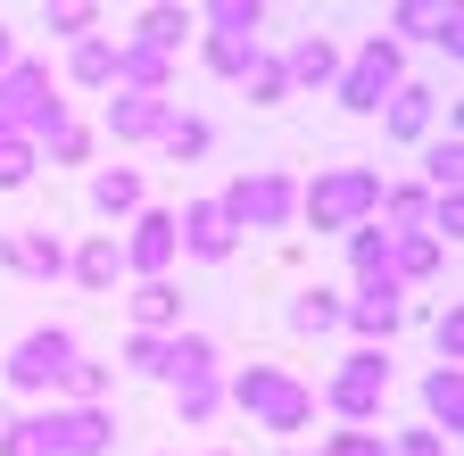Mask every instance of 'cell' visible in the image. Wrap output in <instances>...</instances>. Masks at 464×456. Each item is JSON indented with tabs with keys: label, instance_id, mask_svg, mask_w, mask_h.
Returning <instances> with one entry per match:
<instances>
[{
	"label": "cell",
	"instance_id": "20",
	"mask_svg": "<svg viewBox=\"0 0 464 456\" xmlns=\"http://www.w3.org/2000/svg\"><path fill=\"white\" fill-rule=\"evenodd\" d=\"M67 274L83 282V291H116V274H125L116 233H83V249H67Z\"/></svg>",
	"mask_w": 464,
	"mask_h": 456
},
{
	"label": "cell",
	"instance_id": "15",
	"mask_svg": "<svg viewBox=\"0 0 464 456\" xmlns=\"http://www.w3.org/2000/svg\"><path fill=\"white\" fill-rule=\"evenodd\" d=\"M282 75H290V92H332V75H340V42L332 34H299L282 50Z\"/></svg>",
	"mask_w": 464,
	"mask_h": 456
},
{
	"label": "cell",
	"instance_id": "34",
	"mask_svg": "<svg viewBox=\"0 0 464 456\" xmlns=\"http://www.w3.org/2000/svg\"><path fill=\"white\" fill-rule=\"evenodd\" d=\"M92 25H100L92 0H58V9H50V34H58V42H92Z\"/></svg>",
	"mask_w": 464,
	"mask_h": 456
},
{
	"label": "cell",
	"instance_id": "12",
	"mask_svg": "<svg viewBox=\"0 0 464 456\" xmlns=\"http://www.w3.org/2000/svg\"><path fill=\"white\" fill-rule=\"evenodd\" d=\"M398 34L440 42L448 59H456V50H464V9H456V0H398V9H390V42H398Z\"/></svg>",
	"mask_w": 464,
	"mask_h": 456
},
{
	"label": "cell",
	"instance_id": "24",
	"mask_svg": "<svg viewBox=\"0 0 464 456\" xmlns=\"http://www.w3.org/2000/svg\"><path fill=\"white\" fill-rule=\"evenodd\" d=\"M67 83H75V92H108V83H116V42H108V34H92V42L67 50Z\"/></svg>",
	"mask_w": 464,
	"mask_h": 456
},
{
	"label": "cell",
	"instance_id": "41",
	"mask_svg": "<svg viewBox=\"0 0 464 456\" xmlns=\"http://www.w3.org/2000/svg\"><path fill=\"white\" fill-rule=\"evenodd\" d=\"M9 59H17V34H9V25H0V67H9Z\"/></svg>",
	"mask_w": 464,
	"mask_h": 456
},
{
	"label": "cell",
	"instance_id": "26",
	"mask_svg": "<svg viewBox=\"0 0 464 456\" xmlns=\"http://www.w3.org/2000/svg\"><path fill=\"white\" fill-rule=\"evenodd\" d=\"M348 266H357V291L390 282V233L382 224H357V233H348Z\"/></svg>",
	"mask_w": 464,
	"mask_h": 456
},
{
	"label": "cell",
	"instance_id": "42",
	"mask_svg": "<svg viewBox=\"0 0 464 456\" xmlns=\"http://www.w3.org/2000/svg\"><path fill=\"white\" fill-rule=\"evenodd\" d=\"M216 456H232V448H216Z\"/></svg>",
	"mask_w": 464,
	"mask_h": 456
},
{
	"label": "cell",
	"instance_id": "32",
	"mask_svg": "<svg viewBox=\"0 0 464 456\" xmlns=\"http://www.w3.org/2000/svg\"><path fill=\"white\" fill-rule=\"evenodd\" d=\"M241 83H249V100H257V108H282V100H290V75H282L274 50H257V67H249Z\"/></svg>",
	"mask_w": 464,
	"mask_h": 456
},
{
	"label": "cell",
	"instance_id": "38",
	"mask_svg": "<svg viewBox=\"0 0 464 456\" xmlns=\"http://www.w3.org/2000/svg\"><path fill=\"white\" fill-rule=\"evenodd\" d=\"M324 456H390V440H382V432H332Z\"/></svg>",
	"mask_w": 464,
	"mask_h": 456
},
{
	"label": "cell",
	"instance_id": "7",
	"mask_svg": "<svg viewBox=\"0 0 464 456\" xmlns=\"http://www.w3.org/2000/svg\"><path fill=\"white\" fill-rule=\"evenodd\" d=\"M34 440H42V456H108L116 415L108 407H50V415H34Z\"/></svg>",
	"mask_w": 464,
	"mask_h": 456
},
{
	"label": "cell",
	"instance_id": "33",
	"mask_svg": "<svg viewBox=\"0 0 464 456\" xmlns=\"http://www.w3.org/2000/svg\"><path fill=\"white\" fill-rule=\"evenodd\" d=\"M34 166H42L34 141H0V191H25V183H34Z\"/></svg>",
	"mask_w": 464,
	"mask_h": 456
},
{
	"label": "cell",
	"instance_id": "23",
	"mask_svg": "<svg viewBox=\"0 0 464 456\" xmlns=\"http://www.w3.org/2000/svg\"><path fill=\"white\" fill-rule=\"evenodd\" d=\"M50 390H58V407H108V390H116V365H92V357H75V365L58 374Z\"/></svg>",
	"mask_w": 464,
	"mask_h": 456
},
{
	"label": "cell",
	"instance_id": "21",
	"mask_svg": "<svg viewBox=\"0 0 464 456\" xmlns=\"http://www.w3.org/2000/svg\"><path fill=\"white\" fill-rule=\"evenodd\" d=\"M191 34H199V17H191V9H141V25H133L125 42H141V50H158V59H174Z\"/></svg>",
	"mask_w": 464,
	"mask_h": 456
},
{
	"label": "cell",
	"instance_id": "25",
	"mask_svg": "<svg viewBox=\"0 0 464 456\" xmlns=\"http://www.w3.org/2000/svg\"><path fill=\"white\" fill-rule=\"evenodd\" d=\"M174 415H183V432H208L224 415V374H199V382H174Z\"/></svg>",
	"mask_w": 464,
	"mask_h": 456
},
{
	"label": "cell",
	"instance_id": "1",
	"mask_svg": "<svg viewBox=\"0 0 464 456\" xmlns=\"http://www.w3.org/2000/svg\"><path fill=\"white\" fill-rule=\"evenodd\" d=\"M58 125H67V100H58V83H50V67L42 59H17L0 67V141H50Z\"/></svg>",
	"mask_w": 464,
	"mask_h": 456
},
{
	"label": "cell",
	"instance_id": "4",
	"mask_svg": "<svg viewBox=\"0 0 464 456\" xmlns=\"http://www.w3.org/2000/svg\"><path fill=\"white\" fill-rule=\"evenodd\" d=\"M315 407H332V415H340V432H373V423H382V407H390V357H382V349H348V357H340V374L324 382Z\"/></svg>",
	"mask_w": 464,
	"mask_h": 456
},
{
	"label": "cell",
	"instance_id": "2",
	"mask_svg": "<svg viewBox=\"0 0 464 456\" xmlns=\"http://www.w3.org/2000/svg\"><path fill=\"white\" fill-rule=\"evenodd\" d=\"M382 208V166H315V183H299V216L315 233H357Z\"/></svg>",
	"mask_w": 464,
	"mask_h": 456
},
{
	"label": "cell",
	"instance_id": "18",
	"mask_svg": "<svg viewBox=\"0 0 464 456\" xmlns=\"http://www.w3.org/2000/svg\"><path fill=\"white\" fill-rule=\"evenodd\" d=\"M423 415H431L423 432H440V440L464 432V374H456V365H431V374H423Z\"/></svg>",
	"mask_w": 464,
	"mask_h": 456
},
{
	"label": "cell",
	"instance_id": "8",
	"mask_svg": "<svg viewBox=\"0 0 464 456\" xmlns=\"http://www.w3.org/2000/svg\"><path fill=\"white\" fill-rule=\"evenodd\" d=\"M75 357H83V349H75V332H67V324H42V332H25L17 349H9V390L34 398V390H50L58 374H67Z\"/></svg>",
	"mask_w": 464,
	"mask_h": 456
},
{
	"label": "cell",
	"instance_id": "27",
	"mask_svg": "<svg viewBox=\"0 0 464 456\" xmlns=\"http://www.w3.org/2000/svg\"><path fill=\"white\" fill-rule=\"evenodd\" d=\"M158 150H166L174 166H191V158H208V150H216V125H208V117H183V108H174V117H166V133H158Z\"/></svg>",
	"mask_w": 464,
	"mask_h": 456
},
{
	"label": "cell",
	"instance_id": "37",
	"mask_svg": "<svg viewBox=\"0 0 464 456\" xmlns=\"http://www.w3.org/2000/svg\"><path fill=\"white\" fill-rule=\"evenodd\" d=\"M42 150H50L58 166H83V158H92V125H75V117H67V125H58V133H50Z\"/></svg>",
	"mask_w": 464,
	"mask_h": 456
},
{
	"label": "cell",
	"instance_id": "22",
	"mask_svg": "<svg viewBox=\"0 0 464 456\" xmlns=\"http://www.w3.org/2000/svg\"><path fill=\"white\" fill-rule=\"evenodd\" d=\"M431 108H440V92L398 83V92H390V117H382V125H390V141H423V133H431Z\"/></svg>",
	"mask_w": 464,
	"mask_h": 456
},
{
	"label": "cell",
	"instance_id": "31",
	"mask_svg": "<svg viewBox=\"0 0 464 456\" xmlns=\"http://www.w3.org/2000/svg\"><path fill=\"white\" fill-rule=\"evenodd\" d=\"M208 34H257L266 25V9H257V0H208V9H191Z\"/></svg>",
	"mask_w": 464,
	"mask_h": 456
},
{
	"label": "cell",
	"instance_id": "17",
	"mask_svg": "<svg viewBox=\"0 0 464 456\" xmlns=\"http://www.w3.org/2000/svg\"><path fill=\"white\" fill-rule=\"evenodd\" d=\"M125 315H133V332H158V340H174V332H183V291H174V282H133Z\"/></svg>",
	"mask_w": 464,
	"mask_h": 456
},
{
	"label": "cell",
	"instance_id": "3",
	"mask_svg": "<svg viewBox=\"0 0 464 456\" xmlns=\"http://www.w3.org/2000/svg\"><path fill=\"white\" fill-rule=\"evenodd\" d=\"M224 398H232L257 432H307V423H315V390H307L299 374H282V365H241V374L224 382Z\"/></svg>",
	"mask_w": 464,
	"mask_h": 456
},
{
	"label": "cell",
	"instance_id": "28",
	"mask_svg": "<svg viewBox=\"0 0 464 456\" xmlns=\"http://www.w3.org/2000/svg\"><path fill=\"white\" fill-rule=\"evenodd\" d=\"M423 191H431V199H456V191H464V141H456V133L423 150Z\"/></svg>",
	"mask_w": 464,
	"mask_h": 456
},
{
	"label": "cell",
	"instance_id": "13",
	"mask_svg": "<svg viewBox=\"0 0 464 456\" xmlns=\"http://www.w3.org/2000/svg\"><path fill=\"white\" fill-rule=\"evenodd\" d=\"M340 324L365 340V349H382V340L406 324V291L398 282H373V291H357V299H340Z\"/></svg>",
	"mask_w": 464,
	"mask_h": 456
},
{
	"label": "cell",
	"instance_id": "11",
	"mask_svg": "<svg viewBox=\"0 0 464 456\" xmlns=\"http://www.w3.org/2000/svg\"><path fill=\"white\" fill-rule=\"evenodd\" d=\"M174 117V100H150V92H108L100 100V133L108 141H158Z\"/></svg>",
	"mask_w": 464,
	"mask_h": 456
},
{
	"label": "cell",
	"instance_id": "40",
	"mask_svg": "<svg viewBox=\"0 0 464 456\" xmlns=\"http://www.w3.org/2000/svg\"><path fill=\"white\" fill-rule=\"evenodd\" d=\"M390 456H448V440L440 432H406V440H390Z\"/></svg>",
	"mask_w": 464,
	"mask_h": 456
},
{
	"label": "cell",
	"instance_id": "19",
	"mask_svg": "<svg viewBox=\"0 0 464 456\" xmlns=\"http://www.w3.org/2000/svg\"><path fill=\"white\" fill-rule=\"evenodd\" d=\"M92 208L116 224V216H141L150 208V191H141V166H100L92 175Z\"/></svg>",
	"mask_w": 464,
	"mask_h": 456
},
{
	"label": "cell",
	"instance_id": "29",
	"mask_svg": "<svg viewBox=\"0 0 464 456\" xmlns=\"http://www.w3.org/2000/svg\"><path fill=\"white\" fill-rule=\"evenodd\" d=\"M290 332H299V340H324V332H340V299L324 291V282L290 299Z\"/></svg>",
	"mask_w": 464,
	"mask_h": 456
},
{
	"label": "cell",
	"instance_id": "35",
	"mask_svg": "<svg viewBox=\"0 0 464 456\" xmlns=\"http://www.w3.org/2000/svg\"><path fill=\"white\" fill-rule=\"evenodd\" d=\"M125 365L150 374V382H166V340L158 332H125Z\"/></svg>",
	"mask_w": 464,
	"mask_h": 456
},
{
	"label": "cell",
	"instance_id": "16",
	"mask_svg": "<svg viewBox=\"0 0 464 456\" xmlns=\"http://www.w3.org/2000/svg\"><path fill=\"white\" fill-rule=\"evenodd\" d=\"M108 92H150V100H174V59H158V50L125 42L116 34V83Z\"/></svg>",
	"mask_w": 464,
	"mask_h": 456
},
{
	"label": "cell",
	"instance_id": "30",
	"mask_svg": "<svg viewBox=\"0 0 464 456\" xmlns=\"http://www.w3.org/2000/svg\"><path fill=\"white\" fill-rule=\"evenodd\" d=\"M257 50H266L257 34H208V50H199V59H208L216 75H232V83H241V75L257 67Z\"/></svg>",
	"mask_w": 464,
	"mask_h": 456
},
{
	"label": "cell",
	"instance_id": "10",
	"mask_svg": "<svg viewBox=\"0 0 464 456\" xmlns=\"http://www.w3.org/2000/svg\"><path fill=\"white\" fill-rule=\"evenodd\" d=\"M232 249H241V233L224 224L216 199H191L183 216H174V257H199V266H224Z\"/></svg>",
	"mask_w": 464,
	"mask_h": 456
},
{
	"label": "cell",
	"instance_id": "14",
	"mask_svg": "<svg viewBox=\"0 0 464 456\" xmlns=\"http://www.w3.org/2000/svg\"><path fill=\"white\" fill-rule=\"evenodd\" d=\"M0 266H9V274H34V282H58V274H67V241H58L50 224H34V233H9V241H0Z\"/></svg>",
	"mask_w": 464,
	"mask_h": 456
},
{
	"label": "cell",
	"instance_id": "39",
	"mask_svg": "<svg viewBox=\"0 0 464 456\" xmlns=\"http://www.w3.org/2000/svg\"><path fill=\"white\" fill-rule=\"evenodd\" d=\"M0 456H42V440H34V415H9V423H0Z\"/></svg>",
	"mask_w": 464,
	"mask_h": 456
},
{
	"label": "cell",
	"instance_id": "36",
	"mask_svg": "<svg viewBox=\"0 0 464 456\" xmlns=\"http://www.w3.org/2000/svg\"><path fill=\"white\" fill-rule=\"evenodd\" d=\"M431 340H440V365H456V374H464V307H456V299L440 307V324H431Z\"/></svg>",
	"mask_w": 464,
	"mask_h": 456
},
{
	"label": "cell",
	"instance_id": "5",
	"mask_svg": "<svg viewBox=\"0 0 464 456\" xmlns=\"http://www.w3.org/2000/svg\"><path fill=\"white\" fill-rule=\"evenodd\" d=\"M224 224L232 233H290V216H299V183L282 175V166H249L232 191H216Z\"/></svg>",
	"mask_w": 464,
	"mask_h": 456
},
{
	"label": "cell",
	"instance_id": "6",
	"mask_svg": "<svg viewBox=\"0 0 464 456\" xmlns=\"http://www.w3.org/2000/svg\"><path fill=\"white\" fill-rule=\"evenodd\" d=\"M398 83H406V50H398L390 34H365L357 59L332 75V100L348 108V117H382V100H390Z\"/></svg>",
	"mask_w": 464,
	"mask_h": 456
},
{
	"label": "cell",
	"instance_id": "9",
	"mask_svg": "<svg viewBox=\"0 0 464 456\" xmlns=\"http://www.w3.org/2000/svg\"><path fill=\"white\" fill-rule=\"evenodd\" d=\"M116 257H125L133 282H166V266H174V208H141L125 233H116Z\"/></svg>",
	"mask_w": 464,
	"mask_h": 456
}]
</instances>
